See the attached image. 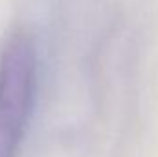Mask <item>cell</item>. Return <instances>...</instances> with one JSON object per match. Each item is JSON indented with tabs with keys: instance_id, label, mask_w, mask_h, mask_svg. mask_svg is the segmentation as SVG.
Masks as SVG:
<instances>
[{
	"instance_id": "1",
	"label": "cell",
	"mask_w": 158,
	"mask_h": 157,
	"mask_svg": "<svg viewBox=\"0 0 158 157\" xmlns=\"http://www.w3.org/2000/svg\"><path fill=\"white\" fill-rule=\"evenodd\" d=\"M37 81V52L30 35L15 34L0 56V157H17Z\"/></svg>"
}]
</instances>
